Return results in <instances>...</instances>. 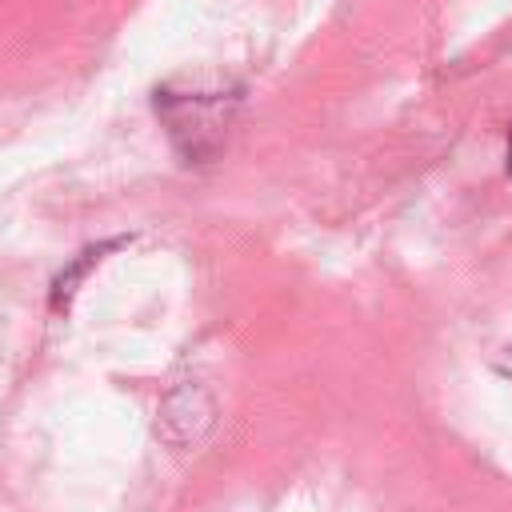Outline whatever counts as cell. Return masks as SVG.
<instances>
[{"label": "cell", "mask_w": 512, "mask_h": 512, "mask_svg": "<svg viewBox=\"0 0 512 512\" xmlns=\"http://www.w3.org/2000/svg\"><path fill=\"white\" fill-rule=\"evenodd\" d=\"M508 172H512V128H508Z\"/></svg>", "instance_id": "1"}]
</instances>
